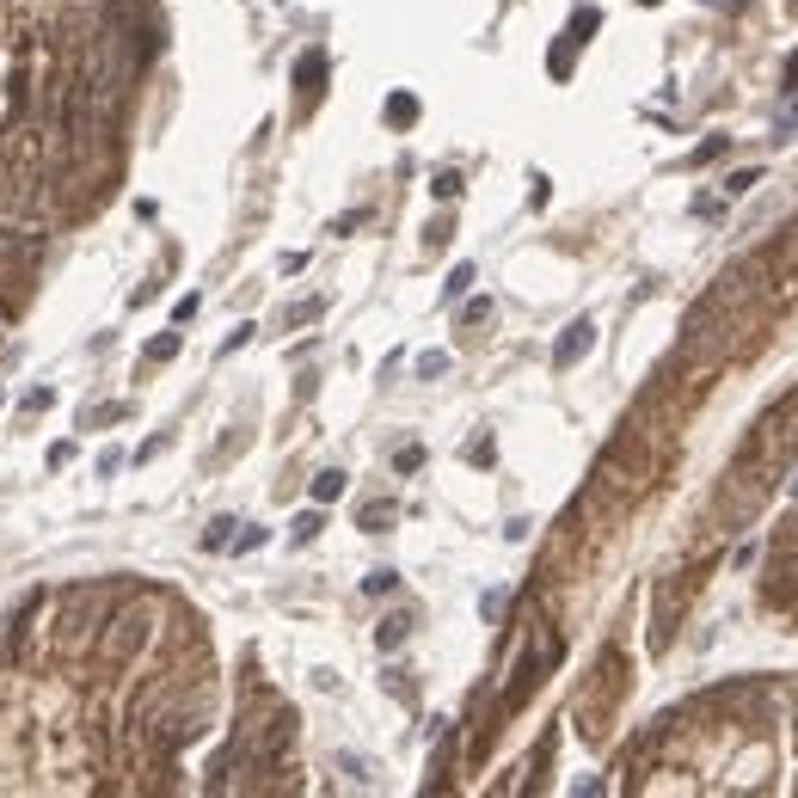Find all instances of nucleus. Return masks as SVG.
<instances>
[{
  "instance_id": "f257e3e1",
  "label": "nucleus",
  "mask_w": 798,
  "mask_h": 798,
  "mask_svg": "<svg viewBox=\"0 0 798 798\" xmlns=\"http://www.w3.org/2000/svg\"><path fill=\"white\" fill-rule=\"evenodd\" d=\"M590 345H596V319H571V326L559 332V345H553V369H578V363L590 356Z\"/></svg>"
},
{
  "instance_id": "f03ea898",
  "label": "nucleus",
  "mask_w": 798,
  "mask_h": 798,
  "mask_svg": "<svg viewBox=\"0 0 798 798\" xmlns=\"http://www.w3.org/2000/svg\"><path fill=\"white\" fill-rule=\"evenodd\" d=\"M798 596V547L774 559V578H767V602H793Z\"/></svg>"
},
{
  "instance_id": "7ed1b4c3",
  "label": "nucleus",
  "mask_w": 798,
  "mask_h": 798,
  "mask_svg": "<svg viewBox=\"0 0 798 798\" xmlns=\"http://www.w3.org/2000/svg\"><path fill=\"white\" fill-rule=\"evenodd\" d=\"M319 86H326V49H308V56L295 62V93L313 104V99H319Z\"/></svg>"
},
{
  "instance_id": "20e7f679",
  "label": "nucleus",
  "mask_w": 798,
  "mask_h": 798,
  "mask_svg": "<svg viewBox=\"0 0 798 798\" xmlns=\"http://www.w3.org/2000/svg\"><path fill=\"white\" fill-rule=\"evenodd\" d=\"M406 639H412V614H387V621L375 626V645H381V651H399Z\"/></svg>"
},
{
  "instance_id": "39448f33",
  "label": "nucleus",
  "mask_w": 798,
  "mask_h": 798,
  "mask_svg": "<svg viewBox=\"0 0 798 798\" xmlns=\"http://www.w3.org/2000/svg\"><path fill=\"white\" fill-rule=\"evenodd\" d=\"M387 123H393V130H412V123H417V99H412V93H393V99H387Z\"/></svg>"
},
{
  "instance_id": "423d86ee",
  "label": "nucleus",
  "mask_w": 798,
  "mask_h": 798,
  "mask_svg": "<svg viewBox=\"0 0 798 798\" xmlns=\"http://www.w3.org/2000/svg\"><path fill=\"white\" fill-rule=\"evenodd\" d=\"M332 498H345V473H338V467L313 473V504H332Z\"/></svg>"
},
{
  "instance_id": "0eeeda50",
  "label": "nucleus",
  "mask_w": 798,
  "mask_h": 798,
  "mask_svg": "<svg viewBox=\"0 0 798 798\" xmlns=\"http://www.w3.org/2000/svg\"><path fill=\"white\" fill-rule=\"evenodd\" d=\"M449 375V350H424L417 356V381H443Z\"/></svg>"
},
{
  "instance_id": "6e6552de",
  "label": "nucleus",
  "mask_w": 798,
  "mask_h": 798,
  "mask_svg": "<svg viewBox=\"0 0 798 798\" xmlns=\"http://www.w3.org/2000/svg\"><path fill=\"white\" fill-rule=\"evenodd\" d=\"M319 528H326V516H319V510H308V516H295V522H289V541H295V547H308V541L319 534Z\"/></svg>"
},
{
  "instance_id": "1a4fd4ad",
  "label": "nucleus",
  "mask_w": 798,
  "mask_h": 798,
  "mask_svg": "<svg viewBox=\"0 0 798 798\" xmlns=\"http://www.w3.org/2000/svg\"><path fill=\"white\" fill-rule=\"evenodd\" d=\"M319 313H326V301H319V295H308V301L282 308V326H308V319H319Z\"/></svg>"
},
{
  "instance_id": "9d476101",
  "label": "nucleus",
  "mask_w": 798,
  "mask_h": 798,
  "mask_svg": "<svg viewBox=\"0 0 798 798\" xmlns=\"http://www.w3.org/2000/svg\"><path fill=\"white\" fill-rule=\"evenodd\" d=\"M356 522H363L369 534H381L387 522H393V504H387V498H375V504H363V516H356Z\"/></svg>"
},
{
  "instance_id": "9b49d317",
  "label": "nucleus",
  "mask_w": 798,
  "mask_h": 798,
  "mask_svg": "<svg viewBox=\"0 0 798 798\" xmlns=\"http://www.w3.org/2000/svg\"><path fill=\"white\" fill-rule=\"evenodd\" d=\"M596 25H602V13H596V6H578V13H571V31H565V37H571V43H584Z\"/></svg>"
},
{
  "instance_id": "f8f14e48",
  "label": "nucleus",
  "mask_w": 798,
  "mask_h": 798,
  "mask_svg": "<svg viewBox=\"0 0 798 798\" xmlns=\"http://www.w3.org/2000/svg\"><path fill=\"white\" fill-rule=\"evenodd\" d=\"M725 148H731V136H706V141L695 148V154H688V166H713V160H719Z\"/></svg>"
},
{
  "instance_id": "ddd939ff",
  "label": "nucleus",
  "mask_w": 798,
  "mask_h": 798,
  "mask_svg": "<svg viewBox=\"0 0 798 798\" xmlns=\"http://www.w3.org/2000/svg\"><path fill=\"white\" fill-rule=\"evenodd\" d=\"M491 295H473V301H467V308H461V326H491Z\"/></svg>"
},
{
  "instance_id": "4468645a",
  "label": "nucleus",
  "mask_w": 798,
  "mask_h": 798,
  "mask_svg": "<svg viewBox=\"0 0 798 798\" xmlns=\"http://www.w3.org/2000/svg\"><path fill=\"white\" fill-rule=\"evenodd\" d=\"M467 289H473V265H454V271H449V282H443V295H449V301H461Z\"/></svg>"
},
{
  "instance_id": "2eb2a0df",
  "label": "nucleus",
  "mask_w": 798,
  "mask_h": 798,
  "mask_svg": "<svg viewBox=\"0 0 798 798\" xmlns=\"http://www.w3.org/2000/svg\"><path fill=\"white\" fill-rule=\"evenodd\" d=\"M756 184H762V173H756V166H743V173L725 178V197H743V191H756Z\"/></svg>"
},
{
  "instance_id": "dca6fc26",
  "label": "nucleus",
  "mask_w": 798,
  "mask_h": 798,
  "mask_svg": "<svg viewBox=\"0 0 798 798\" xmlns=\"http://www.w3.org/2000/svg\"><path fill=\"white\" fill-rule=\"evenodd\" d=\"M178 345H184L178 332H160V338L148 345V363H166V356H178Z\"/></svg>"
},
{
  "instance_id": "f3484780",
  "label": "nucleus",
  "mask_w": 798,
  "mask_h": 798,
  "mask_svg": "<svg viewBox=\"0 0 798 798\" xmlns=\"http://www.w3.org/2000/svg\"><path fill=\"white\" fill-rule=\"evenodd\" d=\"M234 528H240V522H234V516H221V522H209V534H203V547H228V541H234Z\"/></svg>"
},
{
  "instance_id": "a211bd4d",
  "label": "nucleus",
  "mask_w": 798,
  "mask_h": 798,
  "mask_svg": "<svg viewBox=\"0 0 798 798\" xmlns=\"http://www.w3.org/2000/svg\"><path fill=\"white\" fill-rule=\"evenodd\" d=\"M430 191H436L443 203H454V197H461V173H436V178H430Z\"/></svg>"
},
{
  "instance_id": "6ab92c4d",
  "label": "nucleus",
  "mask_w": 798,
  "mask_h": 798,
  "mask_svg": "<svg viewBox=\"0 0 798 798\" xmlns=\"http://www.w3.org/2000/svg\"><path fill=\"white\" fill-rule=\"evenodd\" d=\"M393 584H399V571H369V578H363V590H369V596H387Z\"/></svg>"
},
{
  "instance_id": "aec40b11",
  "label": "nucleus",
  "mask_w": 798,
  "mask_h": 798,
  "mask_svg": "<svg viewBox=\"0 0 798 798\" xmlns=\"http://www.w3.org/2000/svg\"><path fill=\"white\" fill-rule=\"evenodd\" d=\"M393 467H399V473H417V467H424V449H417V443H406V449L393 454Z\"/></svg>"
},
{
  "instance_id": "412c9836",
  "label": "nucleus",
  "mask_w": 798,
  "mask_h": 798,
  "mask_svg": "<svg viewBox=\"0 0 798 798\" xmlns=\"http://www.w3.org/2000/svg\"><path fill=\"white\" fill-rule=\"evenodd\" d=\"M117 417H123V406H99V412H86V417H80V424L93 430V424H117Z\"/></svg>"
},
{
  "instance_id": "4be33fe9",
  "label": "nucleus",
  "mask_w": 798,
  "mask_h": 798,
  "mask_svg": "<svg viewBox=\"0 0 798 798\" xmlns=\"http://www.w3.org/2000/svg\"><path fill=\"white\" fill-rule=\"evenodd\" d=\"M491 454H498V449H491V436H480V443L467 449V461H473V467H491Z\"/></svg>"
},
{
  "instance_id": "5701e85b",
  "label": "nucleus",
  "mask_w": 798,
  "mask_h": 798,
  "mask_svg": "<svg viewBox=\"0 0 798 798\" xmlns=\"http://www.w3.org/2000/svg\"><path fill=\"white\" fill-rule=\"evenodd\" d=\"M228 547H240V553H252V547H265V528H246V534H234Z\"/></svg>"
},
{
  "instance_id": "b1692460",
  "label": "nucleus",
  "mask_w": 798,
  "mask_h": 798,
  "mask_svg": "<svg viewBox=\"0 0 798 798\" xmlns=\"http://www.w3.org/2000/svg\"><path fill=\"white\" fill-rule=\"evenodd\" d=\"M449 234H454V228H449V215H436V221H430V234H424V240H430V246H443V240H449Z\"/></svg>"
},
{
  "instance_id": "393cba45",
  "label": "nucleus",
  "mask_w": 798,
  "mask_h": 798,
  "mask_svg": "<svg viewBox=\"0 0 798 798\" xmlns=\"http://www.w3.org/2000/svg\"><path fill=\"white\" fill-rule=\"evenodd\" d=\"M798 130V104H786V111H780V136H793Z\"/></svg>"
},
{
  "instance_id": "a878e982",
  "label": "nucleus",
  "mask_w": 798,
  "mask_h": 798,
  "mask_svg": "<svg viewBox=\"0 0 798 798\" xmlns=\"http://www.w3.org/2000/svg\"><path fill=\"white\" fill-rule=\"evenodd\" d=\"M786 93H798V49L786 56Z\"/></svg>"
},
{
  "instance_id": "bb28decb",
  "label": "nucleus",
  "mask_w": 798,
  "mask_h": 798,
  "mask_svg": "<svg viewBox=\"0 0 798 798\" xmlns=\"http://www.w3.org/2000/svg\"><path fill=\"white\" fill-rule=\"evenodd\" d=\"M786 498H793V504H798V480H793V486H786Z\"/></svg>"
},
{
  "instance_id": "cd10ccee",
  "label": "nucleus",
  "mask_w": 798,
  "mask_h": 798,
  "mask_svg": "<svg viewBox=\"0 0 798 798\" xmlns=\"http://www.w3.org/2000/svg\"><path fill=\"white\" fill-rule=\"evenodd\" d=\"M639 6H663V0H639Z\"/></svg>"
},
{
  "instance_id": "c85d7f7f",
  "label": "nucleus",
  "mask_w": 798,
  "mask_h": 798,
  "mask_svg": "<svg viewBox=\"0 0 798 798\" xmlns=\"http://www.w3.org/2000/svg\"><path fill=\"white\" fill-rule=\"evenodd\" d=\"M0 326H6V308H0Z\"/></svg>"
}]
</instances>
